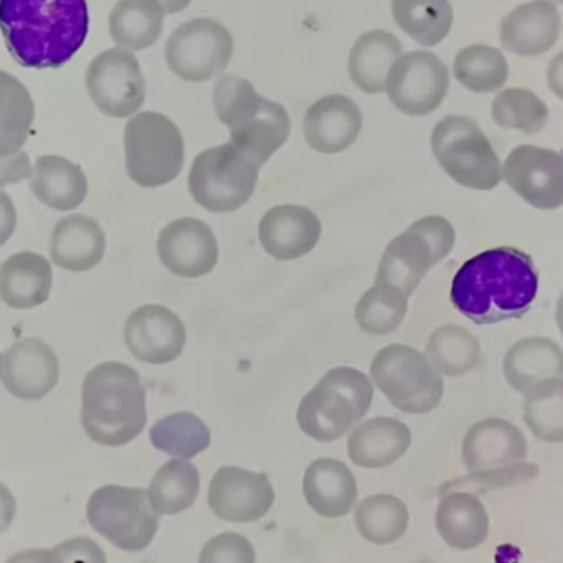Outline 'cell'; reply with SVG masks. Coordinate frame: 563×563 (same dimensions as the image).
Wrapping results in <instances>:
<instances>
[{"instance_id": "cell-1", "label": "cell", "mask_w": 563, "mask_h": 563, "mask_svg": "<svg viewBox=\"0 0 563 563\" xmlns=\"http://www.w3.org/2000/svg\"><path fill=\"white\" fill-rule=\"evenodd\" d=\"M539 289L533 258L515 246H499L477 253L455 272L451 302L474 324H498L523 318Z\"/></svg>"}, {"instance_id": "cell-2", "label": "cell", "mask_w": 563, "mask_h": 563, "mask_svg": "<svg viewBox=\"0 0 563 563\" xmlns=\"http://www.w3.org/2000/svg\"><path fill=\"white\" fill-rule=\"evenodd\" d=\"M90 30L87 0H0V33L24 68H62Z\"/></svg>"}, {"instance_id": "cell-3", "label": "cell", "mask_w": 563, "mask_h": 563, "mask_svg": "<svg viewBox=\"0 0 563 563\" xmlns=\"http://www.w3.org/2000/svg\"><path fill=\"white\" fill-rule=\"evenodd\" d=\"M81 426L91 441L122 448L147 426V397L141 376L119 362L95 366L81 388Z\"/></svg>"}, {"instance_id": "cell-4", "label": "cell", "mask_w": 563, "mask_h": 563, "mask_svg": "<svg viewBox=\"0 0 563 563\" xmlns=\"http://www.w3.org/2000/svg\"><path fill=\"white\" fill-rule=\"evenodd\" d=\"M214 112L230 131V144L264 167L290 134L289 113L262 97L246 78L221 76L213 90Z\"/></svg>"}, {"instance_id": "cell-5", "label": "cell", "mask_w": 563, "mask_h": 563, "mask_svg": "<svg viewBox=\"0 0 563 563\" xmlns=\"http://www.w3.org/2000/svg\"><path fill=\"white\" fill-rule=\"evenodd\" d=\"M373 395L372 379L360 369H329L300 400L297 423L314 441H338L368 413Z\"/></svg>"}, {"instance_id": "cell-6", "label": "cell", "mask_w": 563, "mask_h": 563, "mask_svg": "<svg viewBox=\"0 0 563 563\" xmlns=\"http://www.w3.org/2000/svg\"><path fill=\"white\" fill-rule=\"evenodd\" d=\"M430 147L442 170L463 188L492 191L503 181L495 147L470 117H444L433 126Z\"/></svg>"}, {"instance_id": "cell-7", "label": "cell", "mask_w": 563, "mask_h": 563, "mask_svg": "<svg viewBox=\"0 0 563 563\" xmlns=\"http://www.w3.org/2000/svg\"><path fill=\"white\" fill-rule=\"evenodd\" d=\"M455 230L444 217L420 218L395 236L383 252L375 284L395 287L410 297L430 268L451 255Z\"/></svg>"}, {"instance_id": "cell-8", "label": "cell", "mask_w": 563, "mask_h": 563, "mask_svg": "<svg viewBox=\"0 0 563 563\" xmlns=\"http://www.w3.org/2000/svg\"><path fill=\"white\" fill-rule=\"evenodd\" d=\"M129 177L141 188L169 185L185 167V139L169 117L142 112L126 122L123 134Z\"/></svg>"}, {"instance_id": "cell-9", "label": "cell", "mask_w": 563, "mask_h": 563, "mask_svg": "<svg viewBox=\"0 0 563 563\" xmlns=\"http://www.w3.org/2000/svg\"><path fill=\"white\" fill-rule=\"evenodd\" d=\"M369 376L397 410L426 416L441 405L444 379L426 354L407 344H388L373 357Z\"/></svg>"}, {"instance_id": "cell-10", "label": "cell", "mask_w": 563, "mask_h": 563, "mask_svg": "<svg viewBox=\"0 0 563 563\" xmlns=\"http://www.w3.org/2000/svg\"><path fill=\"white\" fill-rule=\"evenodd\" d=\"M261 169L230 142L217 145L196 156L189 170V192L211 213H232L252 198Z\"/></svg>"}, {"instance_id": "cell-11", "label": "cell", "mask_w": 563, "mask_h": 563, "mask_svg": "<svg viewBox=\"0 0 563 563\" xmlns=\"http://www.w3.org/2000/svg\"><path fill=\"white\" fill-rule=\"evenodd\" d=\"M90 527L122 552L137 553L147 549L159 530V515L142 488L109 484L98 488L88 499Z\"/></svg>"}, {"instance_id": "cell-12", "label": "cell", "mask_w": 563, "mask_h": 563, "mask_svg": "<svg viewBox=\"0 0 563 563\" xmlns=\"http://www.w3.org/2000/svg\"><path fill=\"white\" fill-rule=\"evenodd\" d=\"M233 36L221 22L192 19L179 25L166 44L167 66L189 84L210 81L233 58Z\"/></svg>"}, {"instance_id": "cell-13", "label": "cell", "mask_w": 563, "mask_h": 563, "mask_svg": "<svg viewBox=\"0 0 563 563\" xmlns=\"http://www.w3.org/2000/svg\"><path fill=\"white\" fill-rule=\"evenodd\" d=\"M451 75L448 66L430 51H408L388 73V98L405 115H430L448 97Z\"/></svg>"}, {"instance_id": "cell-14", "label": "cell", "mask_w": 563, "mask_h": 563, "mask_svg": "<svg viewBox=\"0 0 563 563\" xmlns=\"http://www.w3.org/2000/svg\"><path fill=\"white\" fill-rule=\"evenodd\" d=\"M87 90L107 117L126 119L139 112L145 101V80L134 53L122 47L100 53L88 66Z\"/></svg>"}, {"instance_id": "cell-15", "label": "cell", "mask_w": 563, "mask_h": 563, "mask_svg": "<svg viewBox=\"0 0 563 563\" xmlns=\"http://www.w3.org/2000/svg\"><path fill=\"white\" fill-rule=\"evenodd\" d=\"M503 181L530 207L559 210L563 207V152L518 145L503 163Z\"/></svg>"}, {"instance_id": "cell-16", "label": "cell", "mask_w": 563, "mask_h": 563, "mask_svg": "<svg viewBox=\"0 0 563 563\" xmlns=\"http://www.w3.org/2000/svg\"><path fill=\"white\" fill-rule=\"evenodd\" d=\"M274 501V486L265 474L223 466L211 477L208 505L220 520L253 523L268 515Z\"/></svg>"}, {"instance_id": "cell-17", "label": "cell", "mask_w": 563, "mask_h": 563, "mask_svg": "<svg viewBox=\"0 0 563 563\" xmlns=\"http://www.w3.org/2000/svg\"><path fill=\"white\" fill-rule=\"evenodd\" d=\"M132 356L147 365H167L181 356L186 346V325L176 312L159 303L139 307L123 329Z\"/></svg>"}, {"instance_id": "cell-18", "label": "cell", "mask_w": 563, "mask_h": 563, "mask_svg": "<svg viewBox=\"0 0 563 563\" xmlns=\"http://www.w3.org/2000/svg\"><path fill=\"white\" fill-rule=\"evenodd\" d=\"M157 253L170 274L199 278L214 271L220 250L210 224L196 218H179L161 230Z\"/></svg>"}, {"instance_id": "cell-19", "label": "cell", "mask_w": 563, "mask_h": 563, "mask_svg": "<svg viewBox=\"0 0 563 563\" xmlns=\"http://www.w3.org/2000/svg\"><path fill=\"white\" fill-rule=\"evenodd\" d=\"M461 457L467 473L505 470L527 461L528 441L515 423L488 417L467 430Z\"/></svg>"}, {"instance_id": "cell-20", "label": "cell", "mask_w": 563, "mask_h": 563, "mask_svg": "<svg viewBox=\"0 0 563 563\" xmlns=\"http://www.w3.org/2000/svg\"><path fill=\"white\" fill-rule=\"evenodd\" d=\"M58 379V357L43 341L25 338L5 351L2 382L12 397L41 400L55 390Z\"/></svg>"}, {"instance_id": "cell-21", "label": "cell", "mask_w": 563, "mask_h": 563, "mask_svg": "<svg viewBox=\"0 0 563 563\" xmlns=\"http://www.w3.org/2000/svg\"><path fill=\"white\" fill-rule=\"evenodd\" d=\"M322 224L318 214L297 205H282L268 210L258 227V240L275 261H297L318 245Z\"/></svg>"}, {"instance_id": "cell-22", "label": "cell", "mask_w": 563, "mask_h": 563, "mask_svg": "<svg viewBox=\"0 0 563 563\" xmlns=\"http://www.w3.org/2000/svg\"><path fill=\"white\" fill-rule=\"evenodd\" d=\"M360 107L344 95H328L312 103L303 115L302 131L309 147L321 154H340L362 134Z\"/></svg>"}, {"instance_id": "cell-23", "label": "cell", "mask_w": 563, "mask_h": 563, "mask_svg": "<svg viewBox=\"0 0 563 563\" xmlns=\"http://www.w3.org/2000/svg\"><path fill=\"white\" fill-rule=\"evenodd\" d=\"M562 31L556 5L545 0H530L509 12L499 27V40L509 53L523 58L545 55L555 46Z\"/></svg>"}, {"instance_id": "cell-24", "label": "cell", "mask_w": 563, "mask_h": 563, "mask_svg": "<svg viewBox=\"0 0 563 563\" xmlns=\"http://www.w3.org/2000/svg\"><path fill=\"white\" fill-rule=\"evenodd\" d=\"M435 528L451 549L471 552L488 540L492 520L488 509L474 493L452 489L439 501Z\"/></svg>"}, {"instance_id": "cell-25", "label": "cell", "mask_w": 563, "mask_h": 563, "mask_svg": "<svg viewBox=\"0 0 563 563\" xmlns=\"http://www.w3.org/2000/svg\"><path fill=\"white\" fill-rule=\"evenodd\" d=\"M303 498L309 508L322 518H343L357 501V484L346 464L336 459H316L302 481Z\"/></svg>"}, {"instance_id": "cell-26", "label": "cell", "mask_w": 563, "mask_h": 563, "mask_svg": "<svg viewBox=\"0 0 563 563\" xmlns=\"http://www.w3.org/2000/svg\"><path fill=\"white\" fill-rule=\"evenodd\" d=\"M412 432L404 422L390 417H376L354 427L347 439V455L354 466L383 470L407 454Z\"/></svg>"}, {"instance_id": "cell-27", "label": "cell", "mask_w": 563, "mask_h": 563, "mask_svg": "<svg viewBox=\"0 0 563 563\" xmlns=\"http://www.w3.org/2000/svg\"><path fill=\"white\" fill-rule=\"evenodd\" d=\"M106 249V233L100 224L84 214L63 218L51 235V257L68 272H88L97 267L103 261Z\"/></svg>"}, {"instance_id": "cell-28", "label": "cell", "mask_w": 563, "mask_h": 563, "mask_svg": "<svg viewBox=\"0 0 563 563\" xmlns=\"http://www.w3.org/2000/svg\"><path fill=\"white\" fill-rule=\"evenodd\" d=\"M503 375L509 387L525 395L545 379L563 376V351L549 338L517 341L503 360Z\"/></svg>"}, {"instance_id": "cell-29", "label": "cell", "mask_w": 563, "mask_h": 563, "mask_svg": "<svg viewBox=\"0 0 563 563\" xmlns=\"http://www.w3.org/2000/svg\"><path fill=\"white\" fill-rule=\"evenodd\" d=\"M53 268L40 253L19 252L0 265V299L12 309H33L49 299Z\"/></svg>"}, {"instance_id": "cell-30", "label": "cell", "mask_w": 563, "mask_h": 563, "mask_svg": "<svg viewBox=\"0 0 563 563\" xmlns=\"http://www.w3.org/2000/svg\"><path fill=\"white\" fill-rule=\"evenodd\" d=\"M401 53V43L388 31H368L354 43L347 59L351 80L363 93L385 91L388 73Z\"/></svg>"}, {"instance_id": "cell-31", "label": "cell", "mask_w": 563, "mask_h": 563, "mask_svg": "<svg viewBox=\"0 0 563 563\" xmlns=\"http://www.w3.org/2000/svg\"><path fill=\"white\" fill-rule=\"evenodd\" d=\"M31 189L46 207L71 211L87 198L88 181L80 166L59 156H41L31 174Z\"/></svg>"}, {"instance_id": "cell-32", "label": "cell", "mask_w": 563, "mask_h": 563, "mask_svg": "<svg viewBox=\"0 0 563 563\" xmlns=\"http://www.w3.org/2000/svg\"><path fill=\"white\" fill-rule=\"evenodd\" d=\"M164 15L159 0H120L110 12L112 40L122 49H147L163 34Z\"/></svg>"}, {"instance_id": "cell-33", "label": "cell", "mask_w": 563, "mask_h": 563, "mask_svg": "<svg viewBox=\"0 0 563 563\" xmlns=\"http://www.w3.org/2000/svg\"><path fill=\"white\" fill-rule=\"evenodd\" d=\"M33 97L11 73L0 69V159L15 156L33 129Z\"/></svg>"}, {"instance_id": "cell-34", "label": "cell", "mask_w": 563, "mask_h": 563, "mask_svg": "<svg viewBox=\"0 0 563 563\" xmlns=\"http://www.w3.org/2000/svg\"><path fill=\"white\" fill-rule=\"evenodd\" d=\"M199 489L201 477L198 467L186 459H173L152 477L148 501L159 517H173L195 505Z\"/></svg>"}, {"instance_id": "cell-35", "label": "cell", "mask_w": 563, "mask_h": 563, "mask_svg": "<svg viewBox=\"0 0 563 563\" xmlns=\"http://www.w3.org/2000/svg\"><path fill=\"white\" fill-rule=\"evenodd\" d=\"M391 12L398 27L423 47L441 44L454 22L449 0H391Z\"/></svg>"}, {"instance_id": "cell-36", "label": "cell", "mask_w": 563, "mask_h": 563, "mask_svg": "<svg viewBox=\"0 0 563 563\" xmlns=\"http://www.w3.org/2000/svg\"><path fill=\"white\" fill-rule=\"evenodd\" d=\"M408 523V506L394 495L368 496L354 509L357 533L373 545H391L404 539Z\"/></svg>"}, {"instance_id": "cell-37", "label": "cell", "mask_w": 563, "mask_h": 563, "mask_svg": "<svg viewBox=\"0 0 563 563\" xmlns=\"http://www.w3.org/2000/svg\"><path fill=\"white\" fill-rule=\"evenodd\" d=\"M423 354L439 375L457 378L476 368L481 362V344L467 329L445 324L430 334Z\"/></svg>"}, {"instance_id": "cell-38", "label": "cell", "mask_w": 563, "mask_h": 563, "mask_svg": "<svg viewBox=\"0 0 563 563\" xmlns=\"http://www.w3.org/2000/svg\"><path fill=\"white\" fill-rule=\"evenodd\" d=\"M455 80L473 93L501 91L508 81L509 65L505 53L488 44H471L454 58Z\"/></svg>"}, {"instance_id": "cell-39", "label": "cell", "mask_w": 563, "mask_h": 563, "mask_svg": "<svg viewBox=\"0 0 563 563\" xmlns=\"http://www.w3.org/2000/svg\"><path fill=\"white\" fill-rule=\"evenodd\" d=\"M148 438L157 451L186 461L207 451L211 445L210 429L191 412L170 413L157 420L152 426Z\"/></svg>"}, {"instance_id": "cell-40", "label": "cell", "mask_w": 563, "mask_h": 563, "mask_svg": "<svg viewBox=\"0 0 563 563\" xmlns=\"http://www.w3.org/2000/svg\"><path fill=\"white\" fill-rule=\"evenodd\" d=\"M523 420L534 439L563 444V376L545 379L525 394Z\"/></svg>"}, {"instance_id": "cell-41", "label": "cell", "mask_w": 563, "mask_h": 563, "mask_svg": "<svg viewBox=\"0 0 563 563\" xmlns=\"http://www.w3.org/2000/svg\"><path fill=\"white\" fill-rule=\"evenodd\" d=\"M408 312V297L395 287L375 284L354 309L356 324L369 336H388L400 328Z\"/></svg>"}, {"instance_id": "cell-42", "label": "cell", "mask_w": 563, "mask_h": 563, "mask_svg": "<svg viewBox=\"0 0 563 563\" xmlns=\"http://www.w3.org/2000/svg\"><path fill=\"white\" fill-rule=\"evenodd\" d=\"M492 115L496 125L521 134H539L549 122L545 101L528 88H506L493 100Z\"/></svg>"}, {"instance_id": "cell-43", "label": "cell", "mask_w": 563, "mask_h": 563, "mask_svg": "<svg viewBox=\"0 0 563 563\" xmlns=\"http://www.w3.org/2000/svg\"><path fill=\"white\" fill-rule=\"evenodd\" d=\"M539 466L537 464L525 463L517 466L505 467V470L486 471V473H470L466 477L448 483L442 493L452 492V489H463V492H495V489L511 488L518 484L527 483L539 476Z\"/></svg>"}, {"instance_id": "cell-44", "label": "cell", "mask_w": 563, "mask_h": 563, "mask_svg": "<svg viewBox=\"0 0 563 563\" xmlns=\"http://www.w3.org/2000/svg\"><path fill=\"white\" fill-rule=\"evenodd\" d=\"M198 563H257V553L242 533L227 531L202 547Z\"/></svg>"}, {"instance_id": "cell-45", "label": "cell", "mask_w": 563, "mask_h": 563, "mask_svg": "<svg viewBox=\"0 0 563 563\" xmlns=\"http://www.w3.org/2000/svg\"><path fill=\"white\" fill-rule=\"evenodd\" d=\"M59 563H107V555L95 540L76 537L56 547Z\"/></svg>"}, {"instance_id": "cell-46", "label": "cell", "mask_w": 563, "mask_h": 563, "mask_svg": "<svg viewBox=\"0 0 563 563\" xmlns=\"http://www.w3.org/2000/svg\"><path fill=\"white\" fill-rule=\"evenodd\" d=\"M33 174L27 152L21 151L15 156L0 159V188L24 181Z\"/></svg>"}, {"instance_id": "cell-47", "label": "cell", "mask_w": 563, "mask_h": 563, "mask_svg": "<svg viewBox=\"0 0 563 563\" xmlns=\"http://www.w3.org/2000/svg\"><path fill=\"white\" fill-rule=\"evenodd\" d=\"M18 224V211L8 192L0 191V246L11 240Z\"/></svg>"}, {"instance_id": "cell-48", "label": "cell", "mask_w": 563, "mask_h": 563, "mask_svg": "<svg viewBox=\"0 0 563 563\" xmlns=\"http://www.w3.org/2000/svg\"><path fill=\"white\" fill-rule=\"evenodd\" d=\"M18 511V503L11 489L0 483V533L11 527Z\"/></svg>"}, {"instance_id": "cell-49", "label": "cell", "mask_w": 563, "mask_h": 563, "mask_svg": "<svg viewBox=\"0 0 563 563\" xmlns=\"http://www.w3.org/2000/svg\"><path fill=\"white\" fill-rule=\"evenodd\" d=\"M547 84L555 97L563 101V51L553 56L547 71Z\"/></svg>"}, {"instance_id": "cell-50", "label": "cell", "mask_w": 563, "mask_h": 563, "mask_svg": "<svg viewBox=\"0 0 563 563\" xmlns=\"http://www.w3.org/2000/svg\"><path fill=\"white\" fill-rule=\"evenodd\" d=\"M5 563H59L56 550H24L15 553Z\"/></svg>"}, {"instance_id": "cell-51", "label": "cell", "mask_w": 563, "mask_h": 563, "mask_svg": "<svg viewBox=\"0 0 563 563\" xmlns=\"http://www.w3.org/2000/svg\"><path fill=\"white\" fill-rule=\"evenodd\" d=\"M166 14H176V12L185 11L192 0H159Z\"/></svg>"}, {"instance_id": "cell-52", "label": "cell", "mask_w": 563, "mask_h": 563, "mask_svg": "<svg viewBox=\"0 0 563 563\" xmlns=\"http://www.w3.org/2000/svg\"><path fill=\"white\" fill-rule=\"evenodd\" d=\"M555 321L563 336V292L560 296L559 302H556Z\"/></svg>"}, {"instance_id": "cell-53", "label": "cell", "mask_w": 563, "mask_h": 563, "mask_svg": "<svg viewBox=\"0 0 563 563\" xmlns=\"http://www.w3.org/2000/svg\"><path fill=\"white\" fill-rule=\"evenodd\" d=\"M545 2H550V4H553V5L563 4V0H545Z\"/></svg>"}, {"instance_id": "cell-54", "label": "cell", "mask_w": 563, "mask_h": 563, "mask_svg": "<svg viewBox=\"0 0 563 563\" xmlns=\"http://www.w3.org/2000/svg\"><path fill=\"white\" fill-rule=\"evenodd\" d=\"M2 366H4V362H2V356H0V376H2Z\"/></svg>"}]
</instances>
